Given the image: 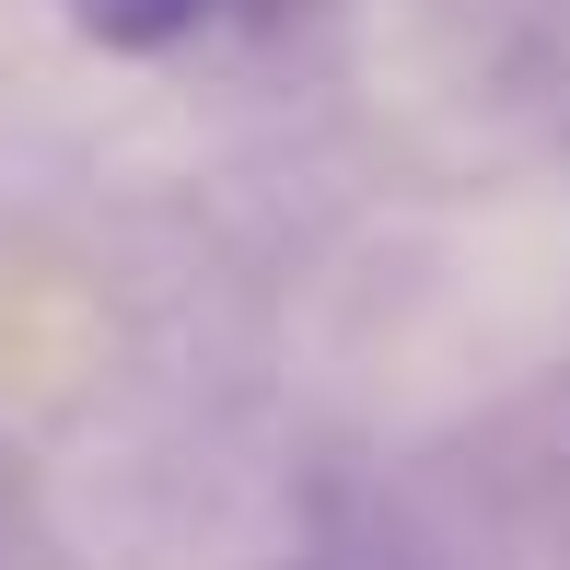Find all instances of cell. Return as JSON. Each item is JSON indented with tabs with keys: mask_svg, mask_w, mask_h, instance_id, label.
Segmentation results:
<instances>
[{
	"mask_svg": "<svg viewBox=\"0 0 570 570\" xmlns=\"http://www.w3.org/2000/svg\"><path fill=\"white\" fill-rule=\"evenodd\" d=\"M210 12L222 0H70V23H82L94 47H117V59H164V47H187Z\"/></svg>",
	"mask_w": 570,
	"mask_h": 570,
	"instance_id": "6da1fadb",
	"label": "cell"
}]
</instances>
